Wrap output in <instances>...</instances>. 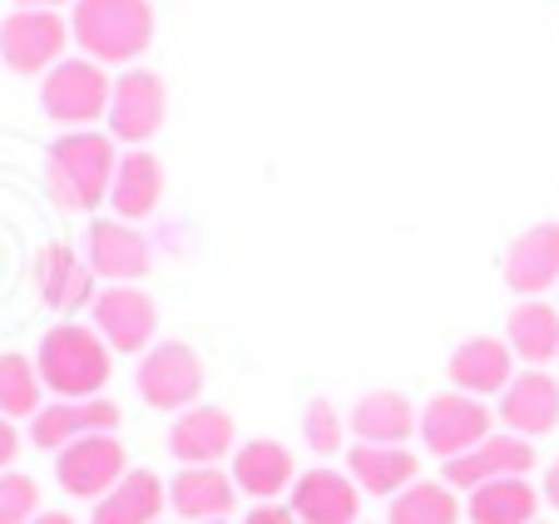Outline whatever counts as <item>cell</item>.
<instances>
[{"instance_id": "cell-1", "label": "cell", "mask_w": 559, "mask_h": 524, "mask_svg": "<svg viewBox=\"0 0 559 524\" xmlns=\"http://www.w3.org/2000/svg\"><path fill=\"white\" fill-rule=\"evenodd\" d=\"M35 371L40 386L60 401H90L105 391V381L115 377V352L109 342L85 322H60L40 336L35 352Z\"/></svg>"}, {"instance_id": "cell-2", "label": "cell", "mask_w": 559, "mask_h": 524, "mask_svg": "<svg viewBox=\"0 0 559 524\" xmlns=\"http://www.w3.org/2000/svg\"><path fill=\"white\" fill-rule=\"evenodd\" d=\"M115 139L95 134V129H70L50 144L45 174H50V193L60 209H99L115 189Z\"/></svg>"}, {"instance_id": "cell-3", "label": "cell", "mask_w": 559, "mask_h": 524, "mask_svg": "<svg viewBox=\"0 0 559 524\" xmlns=\"http://www.w3.org/2000/svg\"><path fill=\"white\" fill-rule=\"evenodd\" d=\"M70 31L90 60L124 64L139 60L154 40V11H148V0H80Z\"/></svg>"}, {"instance_id": "cell-4", "label": "cell", "mask_w": 559, "mask_h": 524, "mask_svg": "<svg viewBox=\"0 0 559 524\" xmlns=\"http://www.w3.org/2000/svg\"><path fill=\"white\" fill-rule=\"evenodd\" d=\"M109 95L115 80L99 70V60H60L40 80V105L55 124H95L99 115H109Z\"/></svg>"}, {"instance_id": "cell-5", "label": "cell", "mask_w": 559, "mask_h": 524, "mask_svg": "<svg viewBox=\"0 0 559 524\" xmlns=\"http://www.w3.org/2000/svg\"><path fill=\"white\" fill-rule=\"evenodd\" d=\"M134 381L154 410H189L203 396V361L189 342H158L144 352Z\"/></svg>"}, {"instance_id": "cell-6", "label": "cell", "mask_w": 559, "mask_h": 524, "mask_svg": "<svg viewBox=\"0 0 559 524\" xmlns=\"http://www.w3.org/2000/svg\"><path fill=\"white\" fill-rule=\"evenodd\" d=\"M490 406L480 396H465V391H445V396H431L421 410V441L431 455L441 461H455V455L475 451V445L490 436Z\"/></svg>"}, {"instance_id": "cell-7", "label": "cell", "mask_w": 559, "mask_h": 524, "mask_svg": "<svg viewBox=\"0 0 559 524\" xmlns=\"http://www.w3.org/2000/svg\"><path fill=\"white\" fill-rule=\"evenodd\" d=\"M124 475L129 465H124V445L115 441V430L109 436H85V441L55 451V480L74 500H105Z\"/></svg>"}, {"instance_id": "cell-8", "label": "cell", "mask_w": 559, "mask_h": 524, "mask_svg": "<svg viewBox=\"0 0 559 524\" xmlns=\"http://www.w3.org/2000/svg\"><path fill=\"white\" fill-rule=\"evenodd\" d=\"M70 25L55 11H15L0 21V60L15 74H50L64 60Z\"/></svg>"}, {"instance_id": "cell-9", "label": "cell", "mask_w": 559, "mask_h": 524, "mask_svg": "<svg viewBox=\"0 0 559 524\" xmlns=\"http://www.w3.org/2000/svg\"><path fill=\"white\" fill-rule=\"evenodd\" d=\"M169 115V90L154 70H129L115 80V95H109V139L119 144H144L158 134Z\"/></svg>"}, {"instance_id": "cell-10", "label": "cell", "mask_w": 559, "mask_h": 524, "mask_svg": "<svg viewBox=\"0 0 559 524\" xmlns=\"http://www.w3.org/2000/svg\"><path fill=\"white\" fill-rule=\"evenodd\" d=\"M90 326L109 342V352H124V357L129 352H148L154 326H158V307H154V297L139 293V287L115 283L95 297V307H90Z\"/></svg>"}, {"instance_id": "cell-11", "label": "cell", "mask_w": 559, "mask_h": 524, "mask_svg": "<svg viewBox=\"0 0 559 524\" xmlns=\"http://www.w3.org/2000/svg\"><path fill=\"white\" fill-rule=\"evenodd\" d=\"M115 426H119V406L105 396L50 401V406H40V416L31 420V445H40V451H64V445L85 441V436H109Z\"/></svg>"}, {"instance_id": "cell-12", "label": "cell", "mask_w": 559, "mask_h": 524, "mask_svg": "<svg viewBox=\"0 0 559 524\" xmlns=\"http://www.w3.org/2000/svg\"><path fill=\"white\" fill-rule=\"evenodd\" d=\"M287 510L302 524H357L361 520L357 480L337 471H307L287 490Z\"/></svg>"}, {"instance_id": "cell-13", "label": "cell", "mask_w": 559, "mask_h": 524, "mask_svg": "<svg viewBox=\"0 0 559 524\" xmlns=\"http://www.w3.org/2000/svg\"><path fill=\"white\" fill-rule=\"evenodd\" d=\"M530 471H535V445L515 441V436H486L475 451L445 461L441 480L451 485V490H475V485L510 480V475H530Z\"/></svg>"}, {"instance_id": "cell-14", "label": "cell", "mask_w": 559, "mask_h": 524, "mask_svg": "<svg viewBox=\"0 0 559 524\" xmlns=\"http://www.w3.org/2000/svg\"><path fill=\"white\" fill-rule=\"evenodd\" d=\"M90 267L95 277H109V283H134V277L148 273V238L139 228H129L124 218H95L90 223Z\"/></svg>"}, {"instance_id": "cell-15", "label": "cell", "mask_w": 559, "mask_h": 524, "mask_svg": "<svg viewBox=\"0 0 559 524\" xmlns=\"http://www.w3.org/2000/svg\"><path fill=\"white\" fill-rule=\"evenodd\" d=\"M496 416L506 420L515 436H549L559 426V381L545 371H520L506 391H500Z\"/></svg>"}, {"instance_id": "cell-16", "label": "cell", "mask_w": 559, "mask_h": 524, "mask_svg": "<svg viewBox=\"0 0 559 524\" xmlns=\"http://www.w3.org/2000/svg\"><path fill=\"white\" fill-rule=\"evenodd\" d=\"M35 283H40V302L55 312H80V307H95V267L80 262V252L50 242L35 262Z\"/></svg>"}, {"instance_id": "cell-17", "label": "cell", "mask_w": 559, "mask_h": 524, "mask_svg": "<svg viewBox=\"0 0 559 524\" xmlns=\"http://www.w3.org/2000/svg\"><path fill=\"white\" fill-rule=\"evenodd\" d=\"M451 381L465 396H500L515 381V352L496 336H471L451 352Z\"/></svg>"}, {"instance_id": "cell-18", "label": "cell", "mask_w": 559, "mask_h": 524, "mask_svg": "<svg viewBox=\"0 0 559 524\" xmlns=\"http://www.w3.org/2000/svg\"><path fill=\"white\" fill-rule=\"evenodd\" d=\"M233 504H238V485L218 465H183L169 485V510L179 520H193V524L228 520Z\"/></svg>"}, {"instance_id": "cell-19", "label": "cell", "mask_w": 559, "mask_h": 524, "mask_svg": "<svg viewBox=\"0 0 559 524\" xmlns=\"http://www.w3.org/2000/svg\"><path fill=\"white\" fill-rule=\"evenodd\" d=\"M506 283L510 293L539 297L559 283V223H539V228L520 233L506 252Z\"/></svg>"}, {"instance_id": "cell-20", "label": "cell", "mask_w": 559, "mask_h": 524, "mask_svg": "<svg viewBox=\"0 0 559 524\" xmlns=\"http://www.w3.org/2000/svg\"><path fill=\"white\" fill-rule=\"evenodd\" d=\"M169 451L179 465H218L233 451V416L218 406H189L169 426Z\"/></svg>"}, {"instance_id": "cell-21", "label": "cell", "mask_w": 559, "mask_h": 524, "mask_svg": "<svg viewBox=\"0 0 559 524\" xmlns=\"http://www.w3.org/2000/svg\"><path fill=\"white\" fill-rule=\"evenodd\" d=\"M347 426L357 430L361 445H406L421 430V416H416V406L402 391H371V396H361L352 406Z\"/></svg>"}, {"instance_id": "cell-22", "label": "cell", "mask_w": 559, "mask_h": 524, "mask_svg": "<svg viewBox=\"0 0 559 524\" xmlns=\"http://www.w3.org/2000/svg\"><path fill=\"white\" fill-rule=\"evenodd\" d=\"M416 451L406 445H352L347 455V475L357 480V490L367 495H381V500H396L406 485H416Z\"/></svg>"}, {"instance_id": "cell-23", "label": "cell", "mask_w": 559, "mask_h": 524, "mask_svg": "<svg viewBox=\"0 0 559 524\" xmlns=\"http://www.w3.org/2000/svg\"><path fill=\"white\" fill-rule=\"evenodd\" d=\"M293 480H297L293 451L277 441H248L243 451L233 455V485L243 495H253L258 504L277 500L283 490H293Z\"/></svg>"}, {"instance_id": "cell-24", "label": "cell", "mask_w": 559, "mask_h": 524, "mask_svg": "<svg viewBox=\"0 0 559 524\" xmlns=\"http://www.w3.org/2000/svg\"><path fill=\"white\" fill-rule=\"evenodd\" d=\"M164 504H169V490L158 485L154 471H129L105 500H95L90 524H158Z\"/></svg>"}, {"instance_id": "cell-25", "label": "cell", "mask_w": 559, "mask_h": 524, "mask_svg": "<svg viewBox=\"0 0 559 524\" xmlns=\"http://www.w3.org/2000/svg\"><path fill=\"white\" fill-rule=\"evenodd\" d=\"M164 199V168H158L154 154L134 148V154L119 158L115 168V189H109V203H115V218L134 223V218H148Z\"/></svg>"}, {"instance_id": "cell-26", "label": "cell", "mask_w": 559, "mask_h": 524, "mask_svg": "<svg viewBox=\"0 0 559 524\" xmlns=\"http://www.w3.org/2000/svg\"><path fill=\"white\" fill-rule=\"evenodd\" d=\"M535 514H539V495L525 475L475 485L471 504H465V520L471 524H535Z\"/></svg>"}, {"instance_id": "cell-27", "label": "cell", "mask_w": 559, "mask_h": 524, "mask_svg": "<svg viewBox=\"0 0 559 524\" xmlns=\"http://www.w3.org/2000/svg\"><path fill=\"white\" fill-rule=\"evenodd\" d=\"M506 342L510 352H515L520 361H535V367H545V361L559 357V312L549 302H520L515 312H510V326H506Z\"/></svg>"}, {"instance_id": "cell-28", "label": "cell", "mask_w": 559, "mask_h": 524, "mask_svg": "<svg viewBox=\"0 0 559 524\" xmlns=\"http://www.w3.org/2000/svg\"><path fill=\"white\" fill-rule=\"evenodd\" d=\"M386 524H461V500L445 480H416L391 500Z\"/></svg>"}, {"instance_id": "cell-29", "label": "cell", "mask_w": 559, "mask_h": 524, "mask_svg": "<svg viewBox=\"0 0 559 524\" xmlns=\"http://www.w3.org/2000/svg\"><path fill=\"white\" fill-rule=\"evenodd\" d=\"M0 416L35 420L40 416V371L25 357H0Z\"/></svg>"}, {"instance_id": "cell-30", "label": "cell", "mask_w": 559, "mask_h": 524, "mask_svg": "<svg viewBox=\"0 0 559 524\" xmlns=\"http://www.w3.org/2000/svg\"><path fill=\"white\" fill-rule=\"evenodd\" d=\"M342 430H347V420L337 416V406H332V401H312V406L302 410V441L312 445L317 455L342 451Z\"/></svg>"}, {"instance_id": "cell-31", "label": "cell", "mask_w": 559, "mask_h": 524, "mask_svg": "<svg viewBox=\"0 0 559 524\" xmlns=\"http://www.w3.org/2000/svg\"><path fill=\"white\" fill-rule=\"evenodd\" d=\"M40 510V490L31 475L0 471V524H31Z\"/></svg>"}, {"instance_id": "cell-32", "label": "cell", "mask_w": 559, "mask_h": 524, "mask_svg": "<svg viewBox=\"0 0 559 524\" xmlns=\"http://www.w3.org/2000/svg\"><path fill=\"white\" fill-rule=\"evenodd\" d=\"M243 524H302L287 504H277V500H263V504H253V510L243 514Z\"/></svg>"}, {"instance_id": "cell-33", "label": "cell", "mask_w": 559, "mask_h": 524, "mask_svg": "<svg viewBox=\"0 0 559 524\" xmlns=\"http://www.w3.org/2000/svg\"><path fill=\"white\" fill-rule=\"evenodd\" d=\"M15 455H21V430L11 416H0V471H11Z\"/></svg>"}, {"instance_id": "cell-34", "label": "cell", "mask_w": 559, "mask_h": 524, "mask_svg": "<svg viewBox=\"0 0 559 524\" xmlns=\"http://www.w3.org/2000/svg\"><path fill=\"white\" fill-rule=\"evenodd\" d=\"M545 500H549V504H555V510H559V461L549 465V475H545Z\"/></svg>"}, {"instance_id": "cell-35", "label": "cell", "mask_w": 559, "mask_h": 524, "mask_svg": "<svg viewBox=\"0 0 559 524\" xmlns=\"http://www.w3.org/2000/svg\"><path fill=\"white\" fill-rule=\"evenodd\" d=\"M31 524H74V520H70V514H60V510H45V514H35Z\"/></svg>"}, {"instance_id": "cell-36", "label": "cell", "mask_w": 559, "mask_h": 524, "mask_svg": "<svg viewBox=\"0 0 559 524\" xmlns=\"http://www.w3.org/2000/svg\"><path fill=\"white\" fill-rule=\"evenodd\" d=\"M21 11H50V5H64V0H15Z\"/></svg>"}, {"instance_id": "cell-37", "label": "cell", "mask_w": 559, "mask_h": 524, "mask_svg": "<svg viewBox=\"0 0 559 524\" xmlns=\"http://www.w3.org/2000/svg\"><path fill=\"white\" fill-rule=\"evenodd\" d=\"M209 524H228V520H209Z\"/></svg>"}]
</instances>
